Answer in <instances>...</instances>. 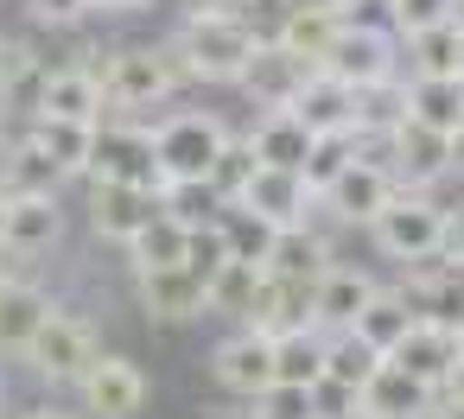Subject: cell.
I'll return each instance as SVG.
<instances>
[{
	"mask_svg": "<svg viewBox=\"0 0 464 419\" xmlns=\"http://www.w3.org/2000/svg\"><path fill=\"white\" fill-rule=\"evenodd\" d=\"M356 406L375 413V419H426V413H432V387H420L413 375H401V368L382 356V368L356 387Z\"/></svg>",
	"mask_w": 464,
	"mask_h": 419,
	"instance_id": "ac0fdd59",
	"label": "cell"
},
{
	"mask_svg": "<svg viewBox=\"0 0 464 419\" xmlns=\"http://www.w3.org/2000/svg\"><path fill=\"white\" fill-rule=\"evenodd\" d=\"M140 305L160 318V324H185V318H204V286L172 261V267H140Z\"/></svg>",
	"mask_w": 464,
	"mask_h": 419,
	"instance_id": "ffe728a7",
	"label": "cell"
},
{
	"mask_svg": "<svg viewBox=\"0 0 464 419\" xmlns=\"http://www.w3.org/2000/svg\"><path fill=\"white\" fill-rule=\"evenodd\" d=\"M33 140L52 153V166L64 178H83L90 166V140H96V121H58V115H33Z\"/></svg>",
	"mask_w": 464,
	"mask_h": 419,
	"instance_id": "f546056e",
	"label": "cell"
},
{
	"mask_svg": "<svg viewBox=\"0 0 464 419\" xmlns=\"http://www.w3.org/2000/svg\"><path fill=\"white\" fill-rule=\"evenodd\" d=\"M191 7H229V0H191Z\"/></svg>",
	"mask_w": 464,
	"mask_h": 419,
	"instance_id": "f5cc1de1",
	"label": "cell"
},
{
	"mask_svg": "<svg viewBox=\"0 0 464 419\" xmlns=\"http://www.w3.org/2000/svg\"><path fill=\"white\" fill-rule=\"evenodd\" d=\"M388 197H394V172H388L382 159H369V153H350L343 172L318 191V204H324L337 223H362V229H369V216H375Z\"/></svg>",
	"mask_w": 464,
	"mask_h": 419,
	"instance_id": "9c48e42d",
	"label": "cell"
},
{
	"mask_svg": "<svg viewBox=\"0 0 464 419\" xmlns=\"http://www.w3.org/2000/svg\"><path fill=\"white\" fill-rule=\"evenodd\" d=\"M439 394H445V400H458V406H464V356H458V362H451V375H445V381H439Z\"/></svg>",
	"mask_w": 464,
	"mask_h": 419,
	"instance_id": "f6af8a7d",
	"label": "cell"
},
{
	"mask_svg": "<svg viewBox=\"0 0 464 419\" xmlns=\"http://www.w3.org/2000/svg\"><path fill=\"white\" fill-rule=\"evenodd\" d=\"M274 381H299V387L324 381V330L318 324H293L274 337Z\"/></svg>",
	"mask_w": 464,
	"mask_h": 419,
	"instance_id": "f1b7e54d",
	"label": "cell"
},
{
	"mask_svg": "<svg viewBox=\"0 0 464 419\" xmlns=\"http://www.w3.org/2000/svg\"><path fill=\"white\" fill-rule=\"evenodd\" d=\"M432 419H464V406H458V400H445V406H439Z\"/></svg>",
	"mask_w": 464,
	"mask_h": 419,
	"instance_id": "f907efd6",
	"label": "cell"
},
{
	"mask_svg": "<svg viewBox=\"0 0 464 419\" xmlns=\"http://www.w3.org/2000/svg\"><path fill=\"white\" fill-rule=\"evenodd\" d=\"M312 128L293 115V109H267L261 115V128L248 134V153H255V166H280V172H299V159L312 153Z\"/></svg>",
	"mask_w": 464,
	"mask_h": 419,
	"instance_id": "7402d4cb",
	"label": "cell"
},
{
	"mask_svg": "<svg viewBox=\"0 0 464 419\" xmlns=\"http://www.w3.org/2000/svg\"><path fill=\"white\" fill-rule=\"evenodd\" d=\"M369 292H375L369 273H356V267H324V273L312 280V324H318V330H350V318L369 305Z\"/></svg>",
	"mask_w": 464,
	"mask_h": 419,
	"instance_id": "44dd1931",
	"label": "cell"
},
{
	"mask_svg": "<svg viewBox=\"0 0 464 419\" xmlns=\"http://www.w3.org/2000/svg\"><path fill=\"white\" fill-rule=\"evenodd\" d=\"M128 254H134V273H140V267H172V261L185 254V223L166 216V210H153V216L128 235Z\"/></svg>",
	"mask_w": 464,
	"mask_h": 419,
	"instance_id": "836d02e7",
	"label": "cell"
},
{
	"mask_svg": "<svg viewBox=\"0 0 464 419\" xmlns=\"http://www.w3.org/2000/svg\"><path fill=\"white\" fill-rule=\"evenodd\" d=\"M77 387H83V406H90L96 419H134V413L147 406V375H140V362H128V356H96Z\"/></svg>",
	"mask_w": 464,
	"mask_h": 419,
	"instance_id": "8fae6325",
	"label": "cell"
},
{
	"mask_svg": "<svg viewBox=\"0 0 464 419\" xmlns=\"http://www.w3.org/2000/svg\"><path fill=\"white\" fill-rule=\"evenodd\" d=\"M255 286H261V261H223V273L210 280V292H204V311H229V318H242L248 311V299H255Z\"/></svg>",
	"mask_w": 464,
	"mask_h": 419,
	"instance_id": "8d00e7d4",
	"label": "cell"
},
{
	"mask_svg": "<svg viewBox=\"0 0 464 419\" xmlns=\"http://www.w3.org/2000/svg\"><path fill=\"white\" fill-rule=\"evenodd\" d=\"M64 242V210L52 191H7V216H0V248L7 254H45Z\"/></svg>",
	"mask_w": 464,
	"mask_h": 419,
	"instance_id": "30bf717a",
	"label": "cell"
},
{
	"mask_svg": "<svg viewBox=\"0 0 464 419\" xmlns=\"http://www.w3.org/2000/svg\"><path fill=\"white\" fill-rule=\"evenodd\" d=\"M464 349H458V330H445V324H426V318H413L407 324V337L388 349V362L401 368V375H413L420 387H432L439 394V381L451 375V362H458Z\"/></svg>",
	"mask_w": 464,
	"mask_h": 419,
	"instance_id": "4fadbf2b",
	"label": "cell"
},
{
	"mask_svg": "<svg viewBox=\"0 0 464 419\" xmlns=\"http://www.w3.org/2000/svg\"><path fill=\"white\" fill-rule=\"evenodd\" d=\"M45 58L26 45V39H7L0 45V115H20L33 121L39 115V90H45Z\"/></svg>",
	"mask_w": 464,
	"mask_h": 419,
	"instance_id": "d6986e66",
	"label": "cell"
},
{
	"mask_svg": "<svg viewBox=\"0 0 464 419\" xmlns=\"http://www.w3.org/2000/svg\"><path fill=\"white\" fill-rule=\"evenodd\" d=\"M458 77H464V20H458Z\"/></svg>",
	"mask_w": 464,
	"mask_h": 419,
	"instance_id": "816d5d0a",
	"label": "cell"
},
{
	"mask_svg": "<svg viewBox=\"0 0 464 419\" xmlns=\"http://www.w3.org/2000/svg\"><path fill=\"white\" fill-rule=\"evenodd\" d=\"M20 419H77V413H58V406H33V413H20Z\"/></svg>",
	"mask_w": 464,
	"mask_h": 419,
	"instance_id": "c3c4849f",
	"label": "cell"
},
{
	"mask_svg": "<svg viewBox=\"0 0 464 419\" xmlns=\"http://www.w3.org/2000/svg\"><path fill=\"white\" fill-rule=\"evenodd\" d=\"M83 178H115V185H140V191H160L166 185V172L153 159V134L134 128V121H96Z\"/></svg>",
	"mask_w": 464,
	"mask_h": 419,
	"instance_id": "52a82bcc",
	"label": "cell"
},
{
	"mask_svg": "<svg viewBox=\"0 0 464 419\" xmlns=\"http://www.w3.org/2000/svg\"><path fill=\"white\" fill-rule=\"evenodd\" d=\"M255 45H261V33H255L242 14H229V7H191V20L179 26L172 58H179V77H198V83H236V77L248 71Z\"/></svg>",
	"mask_w": 464,
	"mask_h": 419,
	"instance_id": "6da1fadb",
	"label": "cell"
},
{
	"mask_svg": "<svg viewBox=\"0 0 464 419\" xmlns=\"http://www.w3.org/2000/svg\"><path fill=\"white\" fill-rule=\"evenodd\" d=\"M217 229H223V242H229V254H236V261H261V254H267V242H274V223H261L248 204H223Z\"/></svg>",
	"mask_w": 464,
	"mask_h": 419,
	"instance_id": "74e56055",
	"label": "cell"
},
{
	"mask_svg": "<svg viewBox=\"0 0 464 419\" xmlns=\"http://www.w3.org/2000/svg\"><path fill=\"white\" fill-rule=\"evenodd\" d=\"M382 166L394 172V185L426 191V185H439V178L451 172V159H445V134L426 128V121H413V115H401V121L382 134Z\"/></svg>",
	"mask_w": 464,
	"mask_h": 419,
	"instance_id": "ba28073f",
	"label": "cell"
},
{
	"mask_svg": "<svg viewBox=\"0 0 464 419\" xmlns=\"http://www.w3.org/2000/svg\"><path fill=\"white\" fill-rule=\"evenodd\" d=\"M318 71L350 83V90H369V83H388L401 77V39L388 26H362V20H337L331 45L318 52Z\"/></svg>",
	"mask_w": 464,
	"mask_h": 419,
	"instance_id": "3957f363",
	"label": "cell"
},
{
	"mask_svg": "<svg viewBox=\"0 0 464 419\" xmlns=\"http://www.w3.org/2000/svg\"><path fill=\"white\" fill-rule=\"evenodd\" d=\"M172 52H153V45H121L109 52V64L96 71L102 83V109L115 115H140V109H160L172 96Z\"/></svg>",
	"mask_w": 464,
	"mask_h": 419,
	"instance_id": "277c9868",
	"label": "cell"
},
{
	"mask_svg": "<svg viewBox=\"0 0 464 419\" xmlns=\"http://www.w3.org/2000/svg\"><path fill=\"white\" fill-rule=\"evenodd\" d=\"M20 362H33V375L39 381H52V387H77L83 381V368L96 362V337H90V324L83 318H71V311H45L39 318V330H33V343L20 349Z\"/></svg>",
	"mask_w": 464,
	"mask_h": 419,
	"instance_id": "5b68a950",
	"label": "cell"
},
{
	"mask_svg": "<svg viewBox=\"0 0 464 419\" xmlns=\"http://www.w3.org/2000/svg\"><path fill=\"white\" fill-rule=\"evenodd\" d=\"M407 324H413L407 299H401V292H382V286H375V292H369V305H362V311L350 318V330H356L362 343H375L382 356H388V349H394V343L407 337Z\"/></svg>",
	"mask_w": 464,
	"mask_h": 419,
	"instance_id": "4dcf8cb0",
	"label": "cell"
},
{
	"mask_svg": "<svg viewBox=\"0 0 464 419\" xmlns=\"http://www.w3.org/2000/svg\"><path fill=\"white\" fill-rule=\"evenodd\" d=\"M96 7H109V14H134V7H147V0H96Z\"/></svg>",
	"mask_w": 464,
	"mask_h": 419,
	"instance_id": "7dc6e473",
	"label": "cell"
},
{
	"mask_svg": "<svg viewBox=\"0 0 464 419\" xmlns=\"http://www.w3.org/2000/svg\"><path fill=\"white\" fill-rule=\"evenodd\" d=\"M324 267H331V248H324V235H312L305 223L274 229V242H267V254H261V273H274V280H318Z\"/></svg>",
	"mask_w": 464,
	"mask_h": 419,
	"instance_id": "cb8c5ba5",
	"label": "cell"
},
{
	"mask_svg": "<svg viewBox=\"0 0 464 419\" xmlns=\"http://www.w3.org/2000/svg\"><path fill=\"white\" fill-rule=\"evenodd\" d=\"M0 216H7V191H0Z\"/></svg>",
	"mask_w": 464,
	"mask_h": 419,
	"instance_id": "11a10c76",
	"label": "cell"
},
{
	"mask_svg": "<svg viewBox=\"0 0 464 419\" xmlns=\"http://www.w3.org/2000/svg\"><path fill=\"white\" fill-rule=\"evenodd\" d=\"M331 419H375V413H362V406H356V400H350V406H337V413H331Z\"/></svg>",
	"mask_w": 464,
	"mask_h": 419,
	"instance_id": "681fc988",
	"label": "cell"
},
{
	"mask_svg": "<svg viewBox=\"0 0 464 419\" xmlns=\"http://www.w3.org/2000/svg\"><path fill=\"white\" fill-rule=\"evenodd\" d=\"M39 115H58V121H102V83H96V71H83V64L45 71Z\"/></svg>",
	"mask_w": 464,
	"mask_h": 419,
	"instance_id": "603a6c76",
	"label": "cell"
},
{
	"mask_svg": "<svg viewBox=\"0 0 464 419\" xmlns=\"http://www.w3.org/2000/svg\"><path fill=\"white\" fill-rule=\"evenodd\" d=\"M439 261H451V267H464V210H458V216L445 210V248H439Z\"/></svg>",
	"mask_w": 464,
	"mask_h": 419,
	"instance_id": "ee69618b",
	"label": "cell"
},
{
	"mask_svg": "<svg viewBox=\"0 0 464 419\" xmlns=\"http://www.w3.org/2000/svg\"><path fill=\"white\" fill-rule=\"evenodd\" d=\"M375 368H382V349H375V343H362L356 330H331V337H324V381H337V387H350V394H356Z\"/></svg>",
	"mask_w": 464,
	"mask_h": 419,
	"instance_id": "1f68e13d",
	"label": "cell"
},
{
	"mask_svg": "<svg viewBox=\"0 0 464 419\" xmlns=\"http://www.w3.org/2000/svg\"><path fill=\"white\" fill-rule=\"evenodd\" d=\"M458 7H464V0H458Z\"/></svg>",
	"mask_w": 464,
	"mask_h": 419,
	"instance_id": "94428289",
	"label": "cell"
},
{
	"mask_svg": "<svg viewBox=\"0 0 464 419\" xmlns=\"http://www.w3.org/2000/svg\"><path fill=\"white\" fill-rule=\"evenodd\" d=\"M52 311V299L26 280H0V356H20L39 330V318Z\"/></svg>",
	"mask_w": 464,
	"mask_h": 419,
	"instance_id": "83f0119b",
	"label": "cell"
},
{
	"mask_svg": "<svg viewBox=\"0 0 464 419\" xmlns=\"http://www.w3.org/2000/svg\"><path fill=\"white\" fill-rule=\"evenodd\" d=\"M286 109H293L312 134H356V90L337 83V77H324V71H305V83L293 90Z\"/></svg>",
	"mask_w": 464,
	"mask_h": 419,
	"instance_id": "2e32d148",
	"label": "cell"
},
{
	"mask_svg": "<svg viewBox=\"0 0 464 419\" xmlns=\"http://www.w3.org/2000/svg\"><path fill=\"white\" fill-rule=\"evenodd\" d=\"M236 204H248V210H255L261 223H274V229H293V223H305V210H312L318 197H312V191L299 185V172H280V166H255Z\"/></svg>",
	"mask_w": 464,
	"mask_h": 419,
	"instance_id": "5bb4252c",
	"label": "cell"
},
{
	"mask_svg": "<svg viewBox=\"0 0 464 419\" xmlns=\"http://www.w3.org/2000/svg\"><path fill=\"white\" fill-rule=\"evenodd\" d=\"M331 7H343V0H331Z\"/></svg>",
	"mask_w": 464,
	"mask_h": 419,
	"instance_id": "680465c9",
	"label": "cell"
},
{
	"mask_svg": "<svg viewBox=\"0 0 464 419\" xmlns=\"http://www.w3.org/2000/svg\"><path fill=\"white\" fill-rule=\"evenodd\" d=\"M369 235H375V248L388 261H439V248H445V210L426 191L394 185V197L369 216Z\"/></svg>",
	"mask_w": 464,
	"mask_h": 419,
	"instance_id": "7a4b0ae2",
	"label": "cell"
},
{
	"mask_svg": "<svg viewBox=\"0 0 464 419\" xmlns=\"http://www.w3.org/2000/svg\"><path fill=\"white\" fill-rule=\"evenodd\" d=\"M388 7V33L407 39V33H426L439 20H458V0H382Z\"/></svg>",
	"mask_w": 464,
	"mask_h": 419,
	"instance_id": "b9f144b4",
	"label": "cell"
},
{
	"mask_svg": "<svg viewBox=\"0 0 464 419\" xmlns=\"http://www.w3.org/2000/svg\"><path fill=\"white\" fill-rule=\"evenodd\" d=\"M217 419H236V413H217Z\"/></svg>",
	"mask_w": 464,
	"mask_h": 419,
	"instance_id": "6f0895ef",
	"label": "cell"
},
{
	"mask_svg": "<svg viewBox=\"0 0 464 419\" xmlns=\"http://www.w3.org/2000/svg\"><path fill=\"white\" fill-rule=\"evenodd\" d=\"M305 71H312L305 58H293L286 45L261 39V45H255V58H248V71H242L236 83H242V90H248L261 109H286V102H293V90L305 83Z\"/></svg>",
	"mask_w": 464,
	"mask_h": 419,
	"instance_id": "e0dca14e",
	"label": "cell"
},
{
	"mask_svg": "<svg viewBox=\"0 0 464 419\" xmlns=\"http://www.w3.org/2000/svg\"><path fill=\"white\" fill-rule=\"evenodd\" d=\"M58 185H64V172H58L52 153L26 134V140L7 153V185H0V191H52V197H58Z\"/></svg>",
	"mask_w": 464,
	"mask_h": 419,
	"instance_id": "d590c367",
	"label": "cell"
},
{
	"mask_svg": "<svg viewBox=\"0 0 464 419\" xmlns=\"http://www.w3.org/2000/svg\"><path fill=\"white\" fill-rule=\"evenodd\" d=\"M0 280H7V273H0Z\"/></svg>",
	"mask_w": 464,
	"mask_h": 419,
	"instance_id": "6125c7cd",
	"label": "cell"
},
{
	"mask_svg": "<svg viewBox=\"0 0 464 419\" xmlns=\"http://www.w3.org/2000/svg\"><path fill=\"white\" fill-rule=\"evenodd\" d=\"M33 7V20H45V26H77L83 14H96V0H26Z\"/></svg>",
	"mask_w": 464,
	"mask_h": 419,
	"instance_id": "7bdbcfd3",
	"label": "cell"
},
{
	"mask_svg": "<svg viewBox=\"0 0 464 419\" xmlns=\"http://www.w3.org/2000/svg\"><path fill=\"white\" fill-rule=\"evenodd\" d=\"M229 7H261V0H229Z\"/></svg>",
	"mask_w": 464,
	"mask_h": 419,
	"instance_id": "db71d44e",
	"label": "cell"
},
{
	"mask_svg": "<svg viewBox=\"0 0 464 419\" xmlns=\"http://www.w3.org/2000/svg\"><path fill=\"white\" fill-rule=\"evenodd\" d=\"M407 71L413 77H458V20H439L426 33H407Z\"/></svg>",
	"mask_w": 464,
	"mask_h": 419,
	"instance_id": "d6a6232c",
	"label": "cell"
},
{
	"mask_svg": "<svg viewBox=\"0 0 464 419\" xmlns=\"http://www.w3.org/2000/svg\"><path fill=\"white\" fill-rule=\"evenodd\" d=\"M210 368H217V381H223L229 394H261V387L274 381V337L255 330V324H242L229 343H217Z\"/></svg>",
	"mask_w": 464,
	"mask_h": 419,
	"instance_id": "9a60e30c",
	"label": "cell"
},
{
	"mask_svg": "<svg viewBox=\"0 0 464 419\" xmlns=\"http://www.w3.org/2000/svg\"><path fill=\"white\" fill-rule=\"evenodd\" d=\"M458 349H464V324H458Z\"/></svg>",
	"mask_w": 464,
	"mask_h": 419,
	"instance_id": "9f6ffc18",
	"label": "cell"
},
{
	"mask_svg": "<svg viewBox=\"0 0 464 419\" xmlns=\"http://www.w3.org/2000/svg\"><path fill=\"white\" fill-rule=\"evenodd\" d=\"M153 134V159H160V172L166 178H204L210 172V159L223 153V140H229V128L217 121V115H204V109H185V115H166L160 128H147Z\"/></svg>",
	"mask_w": 464,
	"mask_h": 419,
	"instance_id": "8992f818",
	"label": "cell"
},
{
	"mask_svg": "<svg viewBox=\"0 0 464 419\" xmlns=\"http://www.w3.org/2000/svg\"><path fill=\"white\" fill-rule=\"evenodd\" d=\"M248 172H255V153H248V140H223V153L210 159V172H204V185H210V197L217 204H236L242 197V185H248Z\"/></svg>",
	"mask_w": 464,
	"mask_h": 419,
	"instance_id": "f35d334b",
	"label": "cell"
},
{
	"mask_svg": "<svg viewBox=\"0 0 464 419\" xmlns=\"http://www.w3.org/2000/svg\"><path fill=\"white\" fill-rule=\"evenodd\" d=\"M350 153H356V140H350V134H318V140H312V153L299 159V185L318 197V191L343 172V159H350Z\"/></svg>",
	"mask_w": 464,
	"mask_h": 419,
	"instance_id": "ab89813d",
	"label": "cell"
},
{
	"mask_svg": "<svg viewBox=\"0 0 464 419\" xmlns=\"http://www.w3.org/2000/svg\"><path fill=\"white\" fill-rule=\"evenodd\" d=\"M223 261H229V242H223V229H217V216H204V223H191L185 229V254H179V267L210 292V280L223 273Z\"/></svg>",
	"mask_w": 464,
	"mask_h": 419,
	"instance_id": "e575fe53",
	"label": "cell"
},
{
	"mask_svg": "<svg viewBox=\"0 0 464 419\" xmlns=\"http://www.w3.org/2000/svg\"><path fill=\"white\" fill-rule=\"evenodd\" d=\"M0 128H7V115H0Z\"/></svg>",
	"mask_w": 464,
	"mask_h": 419,
	"instance_id": "91938a15",
	"label": "cell"
},
{
	"mask_svg": "<svg viewBox=\"0 0 464 419\" xmlns=\"http://www.w3.org/2000/svg\"><path fill=\"white\" fill-rule=\"evenodd\" d=\"M331 33H337V7H331V0H293L280 33H274V45H286L293 58H305L318 71V52L331 45Z\"/></svg>",
	"mask_w": 464,
	"mask_h": 419,
	"instance_id": "484cf974",
	"label": "cell"
},
{
	"mask_svg": "<svg viewBox=\"0 0 464 419\" xmlns=\"http://www.w3.org/2000/svg\"><path fill=\"white\" fill-rule=\"evenodd\" d=\"M445 159H451V172H464V121L445 134Z\"/></svg>",
	"mask_w": 464,
	"mask_h": 419,
	"instance_id": "bcb514c9",
	"label": "cell"
},
{
	"mask_svg": "<svg viewBox=\"0 0 464 419\" xmlns=\"http://www.w3.org/2000/svg\"><path fill=\"white\" fill-rule=\"evenodd\" d=\"M255 400V419H318V400H312V387H299V381H267L261 394H248Z\"/></svg>",
	"mask_w": 464,
	"mask_h": 419,
	"instance_id": "60d3db41",
	"label": "cell"
},
{
	"mask_svg": "<svg viewBox=\"0 0 464 419\" xmlns=\"http://www.w3.org/2000/svg\"><path fill=\"white\" fill-rule=\"evenodd\" d=\"M160 210V191L140 185H115V178H90V229L115 248H128V235Z\"/></svg>",
	"mask_w": 464,
	"mask_h": 419,
	"instance_id": "7c38bea8",
	"label": "cell"
},
{
	"mask_svg": "<svg viewBox=\"0 0 464 419\" xmlns=\"http://www.w3.org/2000/svg\"><path fill=\"white\" fill-rule=\"evenodd\" d=\"M401 299H407V311H413V318L458 330V324H464V267L420 273V280H407V286H401Z\"/></svg>",
	"mask_w": 464,
	"mask_h": 419,
	"instance_id": "d4e9b609",
	"label": "cell"
},
{
	"mask_svg": "<svg viewBox=\"0 0 464 419\" xmlns=\"http://www.w3.org/2000/svg\"><path fill=\"white\" fill-rule=\"evenodd\" d=\"M401 96H407V115L439 134H451L464 121V77H407Z\"/></svg>",
	"mask_w": 464,
	"mask_h": 419,
	"instance_id": "4316f807",
	"label": "cell"
}]
</instances>
